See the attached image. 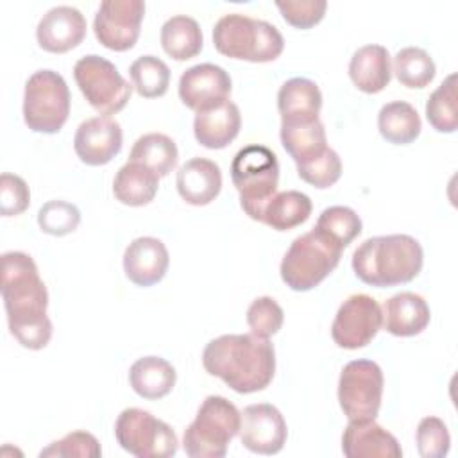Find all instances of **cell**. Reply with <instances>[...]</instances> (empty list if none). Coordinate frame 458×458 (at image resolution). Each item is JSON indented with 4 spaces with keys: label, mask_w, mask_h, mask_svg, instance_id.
<instances>
[{
    "label": "cell",
    "mask_w": 458,
    "mask_h": 458,
    "mask_svg": "<svg viewBox=\"0 0 458 458\" xmlns=\"http://www.w3.org/2000/svg\"><path fill=\"white\" fill-rule=\"evenodd\" d=\"M0 288L11 335L25 349L47 347L54 327L47 315L48 292L34 259L20 250L2 254Z\"/></svg>",
    "instance_id": "cell-1"
},
{
    "label": "cell",
    "mask_w": 458,
    "mask_h": 458,
    "mask_svg": "<svg viewBox=\"0 0 458 458\" xmlns=\"http://www.w3.org/2000/svg\"><path fill=\"white\" fill-rule=\"evenodd\" d=\"M202 365L209 376L220 377L238 394L265 390L276 374V349L268 338L222 335L206 344Z\"/></svg>",
    "instance_id": "cell-2"
},
{
    "label": "cell",
    "mask_w": 458,
    "mask_h": 458,
    "mask_svg": "<svg viewBox=\"0 0 458 458\" xmlns=\"http://www.w3.org/2000/svg\"><path fill=\"white\" fill-rule=\"evenodd\" d=\"M424 252L410 234L367 238L352 254V270L360 281L390 288L413 281L422 270Z\"/></svg>",
    "instance_id": "cell-3"
},
{
    "label": "cell",
    "mask_w": 458,
    "mask_h": 458,
    "mask_svg": "<svg viewBox=\"0 0 458 458\" xmlns=\"http://www.w3.org/2000/svg\"><path fill=\"white\" fill-rule=\"evenodd\" d=\"M213 45L231 59L270 63L283 54L284 39L277 27L265 20L231 13L215 23Z\"/></svg>",
    "instance_id": "cell-4"
},
{
    "label": "cell",
    "mask_w": 458,
    "mask_h": 458,
    "mask_svg": "<svg viewBox=\"0 0 458 458\" xmlns=\"http://www.w3.org/2000/svg\"><path fill=\"white\" fill-rule=\"evenodd\" d=\"M231 181L240 193V206L245 215L259 222L265 204L277 193V156L265 145L240 148L231 163Z\"/></svg>",
    "instance_id": "cell-5"
},
{
    "label": "cell",
    "mask_w": 458,
    "mask_h": 458,
    "mask_svg": "<svg viewBox=\"0 0 458 458\" xmlns=\"http://www.w3.org/2000/svg\"><path fill=\"white\" fill-rule=\"evenodd\" d=\"M238 431V408L222 395H208L184 429L182 449L191 458H224Z\"/></svg>",
    "instance_id": "cell-6"
},
{
    "label": "cell",
    "mask_w": 458,
    "mask_h": 458,
    "mask_svg": "<svg viewBox=\"0 0 458 458\" xmlns=\"http://www.w3.org/2000/svg\"><path fill=\"white\" fill-rule=\"evenodd\" d=\"M342 250L317 229L297 236L279 267L283 283L293 292H308L318 286L338 267Z\"/></svg>",
    "instance_id": "cell-7"
},
{
    "label": "cell",
    "mask_w": 458,
    "mask_h": 458,
    "mask_svg": "<svg viewBox=\"0 0 458 458\" xmlns=\"http://www.w3.org/2000/svg\"><path fill=\"white\" fill-rule=\"evenodd\" d=\"M70 104V89L63 75L38 70L25 82L23 122L34 132L55 134L68 120Z\"/></svg>",
    "instance_id": "cell-8"
},
{
    "label": "cell",
    "mask_w": 458,
    "mask_h": 458,
    "mask_svg": "<svg viewBox=\"0 0 458 458\" xmlns=\"http://www.w3.org/2000/svg\"><path fill=\"white\" fill-rule=\"evenodd\" d=\"M73 77L88 104L100 116L122 111L132 93V86L122 77L118 68L97 54L81 57L73 66Z\"/></svg>",
    "instance_id": "cell-9"
},
{
    "label": "cell",
    "mask_w": 458,
    "mask_h": 458,
    "mask_svg": "<svg viewBox=\"0 0 458 458\" xmlns=\"http://www.w3.org/2000/svg\"><path fill=\"white\" fill-rule=\"evenodd\" d=\"M114 437L123 451L138 458H170L179 449L175 431L141 408H125L118 415Z\"/></svg>",
    "instance_id": "cell-10"
},
{
    "label": "cell",
    "mask_w": 458,
    "mask_h": 458,
    "mask_svg": "<svg viewBox=\"0 0 458 458\" xmlns=\"http://www.w3.org/2000/svg\"><path fill=\"white\" fill-rule=\"evenodd\" d=\"M383 370L372 360L349 361L338 379V403L349 420L377 417L383 397Z\"/></svg>",
    "instance_id": "cell-11"
},
{
    "label": "cell",
    "mask_w": 458,
    "mask_h": 458,
    "mask_svg": "<svg viewBox=\"0 0 458 458\" xmlns=\"http://www.w3.org/2000/svg\"><path fill=\"white\" fill-rule=\"evenodd\" d=\"M383 326L379 302L367 293L347 297L331 324V338L342 349H361L372 342Z\"/></svg>",
    "instance_id": "cell-12"
},
{
    "label": "cell",
    "mask_w": 458,
    "mask_h": 458,
    "mask_svg": "<svg viewBox=\"0 0 458 458\" xmlns=\"http://www.w3.org/2000/svg\"><path fill=\"white\" fill-rule=\"evenodd\" d=\"M145 16L141 0H104L93 20V32L98 43L114 52L131 50Z\"/></svg>",
    "instance_id": "cell-13"
},
{
    "label": "cell",
    "mask_w": 458,
    "mask_h": 458,
    "mask_svg": "<svg viewBox=\"0 0 458 458\" xmlns=\"http://www.w3.org/2000/svg\"><path fill=\"white\" fill-rule=\"evenodd\" d=\"M240 440L243 447L258 454H277L288 437L283 413L268 403L249 404L240 411Z\"/></svg>",
    "instance_id": "cell-14"
},
{
    "label": "cell",
    "mask_w": 458,
    "mask_h": 458,
    "mask_svg": "<svg viewBox=\"0 0 458 458\" xmlns=\"http://www.w3.org/2000/svg\"><path fill=\"white\" fill-rule=\"evenodd\" d=\"M231 89L229 73L213 63L195 64L179 79V98L195 113L220 107L229 100Z\"/></svg>",
    "instance_id": "cell-15"
},
{
    "label": "cell",
    "mask_w": 458,
    "mask_h": 458,
    "mask_svg": "<svg viewBox=\"0 0 458 458\" xmlns=\"http://www.w3.org/2000/svg\"><path fill=\"white\" fill-rule=\"evenodd\" d=\"M123 132L111 116H93L84 120L73 136V150L77 157L89 166L107 165L120 154Z\"/></svg>",
    "instance_id": "cell-16"
},
{
    "label": "cell",
    "mask_w": 458,
    "mask_h": 458,
    "mask_svg": "<svg viewBox=\"0 0 458 458\" xmlns=\"http://www.w3.org/2000/svg\"><path fill=\"white\" fill-rule=\"evenodd\" d=\"M86 18L72 5H57L43 14L36 29L38 45L50 54H64L86 38Z\"/></svg>",
    "instance_id": "cell-17"
},
{
    "label": "cell",
    "mask_w": 458,
    "mask_h": 458,
    "mask_svg": "<svg viewBox=\"0 0 458 458\" xmlns=\"http://www.w3.org/2000/svg\"><path fill=\"white\" fill-rule=\"evenodd\" d=\"M170 265L168 249L159 238L140 236L132 240L123 252V272L136 286H152L159 283Z\"/></svg>",
    "instance_id": "cell-18"
},
{
    "label": "cell",
    "mask_w": 458,
    "mask_h": 458,
    "mask_svg": "<svg viewBox=\"0 0 458 458\" xmlns=\"http://www.w3.org/2000/svg\"><path fill=\"white\" fill-rule=\"evenodd\" d=\"M342 451L347 458H401L397 438L372 420H349L342 435Z\"/></svg>",
    "instance_id": "cell-19"
},
{
    "label": "cell",
    "mask_w": 458,
    "mask_h": 458,
    "mask_svg": "<svg viewBox=\"0 0 458 458\" xmlns=\"http://www.w3.org/2000/svg\"><path fill=\"white\" fill-rule=\"evenodd\" d=\"M175 184L182 200L191 206H208L222 190V172L211 159L191 157L177 170Z\"/></svg>",
    "instance_id": "cell-20"
},
{
    "label": "cell",
    "mask_w": 458,
    "mask_h": 458,
    "mask_svg": "<svg viewBox=\"0 0 458 458\" xmlns=\"http://www.w3.org/2000/svg\"><path fill=\"white\" fill-rule=\"evenodd\" d=\"M383 327L394 336L420 335L429 320L431 311L424 297L413 292H401L392 295L383 304Z\"/></svg>",
    "instance_id": "cell-21"
},
{
    "label": "cell",
    "mask_w": 458,
    "mask_h": 458,
    "mask_svg": "<svg viewBox=\"0 0 458 458\" xmlns=\"http://www.w3.org/2000/svg\"><path fill=\"white\" fill-rule=\"evenodd\" d=\"M322 93L318 86L304 77L286 81L277 91L281 123H310L318 120Z\"/></svg>",
    "instance_id": "cell-22"
},
{
    "label": "cell",
    "mask_w": 458,
    "mask_h": 458,
    "mask_svg": "<svg viewBox=\"0 0 458 458\" xmlns=\"http://www.w3.org/2000/svg\"><path fill=\"white\" fill-rule=\"evenodd\" d=\"M352 84L369 95L383 91L392 79V59L383 45L360 47L349 61Z\"/></svg>",
    "instance_id": "cell-23"
},
{
    "label": "cell",
    "mask_w": 458,
    "mask_h": 458,
    "mask_svg": "<svg viewBox=\"0 0 458 458\" xmlns=\"http://www.w3.org/2000/svg\"><path fill=\"white\" fill-rule=\"evenodd\" d=\"M240 127L242 114L233 100H227L220 107L197 113L193 120L195 140L211 150L225 148L231 141H234Z\"/></svg>",
    "instance_id": "cell-24"
},
{
    "label": "cell",
    "mask_w": 458,
    "mask_h": 458,
    "mask_svg": "<svg viewBox=\"0 0 458 458\" xmlns=\"http://www.w3.org/2000/svg\"><path fill=\"white\" fill-rule=\"evenodd\" d=\"M175 369L161 356H143L129 369L131 388L140 397L150 401L168 395L175 385Z\"/></svg>",
    "instance_id": "cell-25"
},
{
    "label": "cell",
    "mask_w": 458,
    "mask_h": 458,
    "mask_svg": "<svg viewBox=\"0 0 458 458\" xmlns=\"http://www.w3.org/2000/svg\"><path fill=\"white\" fill-rule=\"evenodd\" d=\"M159 188V177L140 163L127 161L118 168L113 179V193L118 202L132 208L145 206L154 200Z\"/></svg>",
    "instance_id": "cell-26"
},
{
    "label": "cell",
    "mask_w": 458,
    "mask_h": 458,
    "mask_svg": "<svg viewBox=\"0 0 458 458\" xmlns=\"http://www.w3.org/2000/svg\"><path fill=\"white\" fill-rule=\"evenodd\" d=\"M161 47L175 61H188L200 54L204 38L197 20L186 14L168 18L161 27Z\"/></svg>",
    "instance_id": "cell-27"
},
{
    "label": "cell",
    "mask_w": 458,
    "mask_h": 458,
    "mask_svg": "<svg viewBox=\"0 0 458 458\" xmlns=\"http://www.w3.org/2000/svg\"><path fill=\"white\" fill-rule=\"evenodd\" d=\"M313 204L310 197L297 190H286L276 193L263 208L261 224L274 231H290L304 224L311 215Z\"/></svg>",
    "instance_id": "cell-28"
},
{
    "label": "cell",
    "mask_w": 458,
    "mask_h": 458,
    "mask_svg": "<svg viewBox=\"0 0 458 458\" xmlns=\"http://www.w3.org/2000/svg\"><path fill=\"white\" fill-rule=\"evenodd\" d=\"M377 129L388 143L410 145L419 138L422 122L411 104L404 100H394L379 109Z\"/></svg>",
    "instance_id": "cell-29"
},
{
    "label": "cell",
    "mask_w": 458,
    "mask_h": 458,
    "mask_svg": "<svg viewBox=\"0 0 458 458\" xmlns=\"http://www.w3.org/2000/svg\"><path fill=\"white\" fill-rule=\"evenodd\" d=\"M279 136L281 145L295 165L311 161L327 148L326 129L320 118L310 123H281Z\"/></svg>",
    "instance_id": "cell-30"
},
{
    "label": "cell",
    "mask_w": 458,
    "mask_h": 458,
    "mask_svg": "<svg viewBox=\"0 0 458 458\" xmlns=\"http://www.w3.org/2000/svg\"><path fill=\"white\" fill-rule=\"evenodd\" d=\"M179 150L175 141L161 132L140 136L129 154V161L140 163L152 170L157 177H166L177 165Z\"/></svg>",
    "instance_id": "cell-31"
},
{
    "label": "cell",
    "mask_w": 458,
    "mask_h": 458,
    "mask_svg": "<svg viewBox=\"0 0 458 458\" xmlns=\"http://www.w3.org/2000/svg\"><path fill=\"white\" fill-rule=\"evenodd\" d=\"M392 73L403 86L422 89L435 79L437 66L424 48L404 47L394 57Z\"/></svg>",
    "instance_id": "cell-32"
},
{
    "label": "cell",
    "mask_w": 458,
    "mask_h": 458,
    "mask_svg": "<svg viewBox=\"0 0 458 458\" xmlns=\"http://www.w3.org/2000/svg\"><path fill=\"white\" fill-rule=\"evenodd\" d=\"M426 118L437 132H454L456 114V73H449L426 102Z\"/></svg>",
    "instance_id": "cell-33"
},
{
    "label": "cell",
    "mask_w": 458,
    "mask_h": 458,
    "mask_svg": "<svg viewBox=\"0 0 458 458\" xmlns=\"http://www.w3.org/2000/svg\"><path fill=\"white\" fill-rule=\"evenodd\" d=\"M129 75L134 89L143 98L163 97L170 86V68L156 55L138 57L131 64Z\"/></svg>",
    "instance_id": "cell-34"
},
{
    "label": "cell",
    "mask_w": 458,
    "mask_h": 458,
    "mask_svg": "<svg viewBox=\"0 0 458 458\" xmlns=\"http://www.w3.org/2000/svg\"><path fill=\"white\" fill-rule=\"evenodd\" d=\"M313 229L345 249L361 233V218L347 206H329L318 215Z\"/></svg>",
    "instance_id": "cell-35"
},
{
    "label": "cell",
    "mask_w": 458,
    "mask_h": 458,
    "mask_svg": "<svg viewBox=\"0 0 458 458\" xmlns=\"http://www.w3.org/2000/svg\"><path fill=\"white\" fill-rule=\"evenodd\" d=\"M81 224V211L66 200H48L38 211V225L52 236H66Z\"/></svg>",
    "instance_id": "cell-36"
},
{
    "label": "cell",
    "mask_w": 458,
    "mask_h": 458,
    "mask_svg": "<svg viewBox=\"0 0 458 458\" xmlns=\"http://www.w3.org/2000/svg\"><path fill=\"white\" fill-rule=\"evenodd\" d=\"M297 174L304 182H308L318 190H326V188L333 186L342 175L340 156L336 154V150L327 147L315 159L297 165Z\"/></svg>",
    "instance_id": "cell-37"
},
{
    "label": "cell",
    "mask_w": 458,
    "mask_h": 458,
    "mask_svg": "<svg viewBox=\"0 0 458 458\" xmlns=\"http://www.w3.org/2000/svg\"><path fill=\"white\" fill-rule=\"evenodd\" d=\"M284 322V311L276 299L263 295L250 302L247 310V324L250 333L259 338L274 336Z\"/></svg>",
    "instance_id": "cell-38"
},
{
    "label": "cell",
    "mask_w": 458,
    "mask_h": 458,
    "mask_svg": "<svg viewBox=\"0 0 458 458\" xmlns=\"http://www.w3.org/2000/svg\"><path fill=\"white\" fill-rule=\"evenodd\" d=\"M417 449L422 458H444L451 447V435L438 417H424L415 431Z\"/></svg>",
    "instance_id": "cell-39"
},
{
    "label": "cell",
    "mask_w": 458,
    "mask_h": 458,
    "mask_svg": "<svg viewBox=\"0 0 458 458\" xmlns=\"http://www.w3.org/2000/svg\"><path fill=\"white\" fill-rule=\"evenodd\" d=\"M102 454L100 444L95 435L88 431H72L64 435L61 440H55L48 444L45 449H41L39 456H57V458H70V456H81V458H98Z\"/></svg>",
    "instance_id": "cell-40"
},
{
    "label": "cell",
    "mask_w": 458,
    "mask_h": 458,
    "mask_svg": "<svg viewBox=\"0 0 458 458\" xmlns=\"http://www.w3.org/2000/svg\"><path fill=\"white\" fill-rule=\"evenodd\" d=\"M276 7L279 9L283 20L295 27V29H311L317 23L322 21L326 9H327V2L324 0H277Z\"/></svg>",
    "instance_id": "cell-41"
},
{
    "label": "cell",
    "mask_w": 458,
    "mask_h": 458,
    "mask_svg": "<svg viewBox=\"0 0 458 458\" xmlns=\"http://www.w3.org/2000/svg\"><path fill=\"white\" fill-rule=\"evenodd\" d=\"M30 204V190L27 182L14 174H2L0 177V213L4 216L21 215Z\"/></svg>",
    "instance_id": "cell-42"
}]
</instances>
